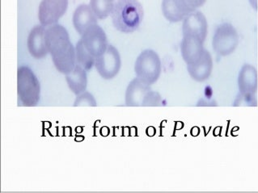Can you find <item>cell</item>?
Returning <instances> with one entry per match:
<instances>
[{
    "label": "cell",
    "mask_w": 258,
    "mask_h": 193,
    "mask_svg": "<svg viewBox=\"0 0 258 193\" xmlns=\"http://www.w3.org/2000/svg\"><path fill=\"white\" fill-rule=\"evenodd\" d=\"M248 1H249L251 6H252L255 10H256V9H257V0H248Z\"/></svg>",
    "instance_id": "cell-22"
},
{
    "label": "cell",
    "mask_w": 258,
    "mask_h": 193,
    "mask_svg": "<svg viewBox=\"0 0 258 193\" xmlns=\"http://www.w3.org/2000/svg\"><path fill=\"white\" fill-rule=\"evenodd\" d=\"M239 44V35L233 25L223 23L214 33L212 47L215 54L226 57L234 53Z\"/></svg>",
    "instance_id": "cell-6"
},
{
    "label": "cell",
    "mask_w": 258,
    "mask_h": 193,
    "mask_svg": "<svg viewBox=\"0 0 258 193\" xmlns=\"http://www.w3.org/2000/svg\"><path fill=\"white\" fill-rule=\"evenodd\" d=\"M87 70L84 68L76 65L74 69L69 72L66 75V80L68 86L72 92L76 95L86 91L88 86V76H87Z\"/></svg>",
    "instance_id": "cell-17"
},
{
    "label": "cell",
    "mask_w": 258,
    "mask_h": 193,
    "mask_svg": "<svg viewBox=\"0 0 258 193\" xmlns=\"http://www.w3.org/2000/svg\"><path fill=\"white\" fill-rule=\"evenodd\" d=\"M162 70L160 56L152 50H146L139 55L135 64L136 77L152 86L157 82Z\"/></svg>",
    "instance_id": "cell-5"
},
{
    "label": "cell",
    "mask_w": 258,
    "mask_h": 193,
    "mask_svg": "<svg viewBox=\"0 0 258 193\" xmlns=\"http://www.w3.org/2000/svg\"><path fill=\"white\" fill-rule=\"evenodd\" d=\"M114 3L108 0H91L90 7L99 20H105L111 15Z\"/></svg>",
    "instance_id": "cell-19"
},
{
    "label": "cell",
    "mask_w": 258,
    "mask_h": 193,
    "mask_svg": "<svg viewBox=\"0 0 258 193\" xmlns=\"http://www.w3.org/2000/svg\"><path fill=\"white\" fill-rule=\"evenodd\" d=\"M96 105L97 104L94 96L88 91H84L78 94L74 102L75 107H82V106L96 107Z\"/></svg>",
    "instance_id": "cell-20"
},
{
    "label": "cell",
    "mask_w": 258,
    "mask_h": 193,
    "mask_svg": "<svg viewBox=\"0 0 258 193\" xmlns=\"http://www.w3.org/2000/svg\"><path fill=\"white\" fill-rule=\"evenodd\" d=\"M45 42L57 71L64 74L72 71L76 65V48L68 30L58 24L49 26L45 32Z\"/></svg>",
    "instance_id": "cell-1"
},
{
    "label": "cell",
    "mask_w": 258,
    "mask_h": 193,
    "mask_svg": "<svg viewBox=\"0 0 258 193\" xmlns=\"http://www.w3.org/2000/svg\"><path fill=\"white\" fill-rule=\"evenodd\" d=\"M204 41L195 36H183L180 43V53L187 65L195 63L201 58L204 53Z\"/></svg>",
    "instance_id": "cell-12"
},
{
    "label": "cell",
    "mask_w": 258,
    "mask_h": 193,
    "mask_svg": "<svg viewBox=\"0 0 258 193\" xmlns=\"http://www.w3.org/2000/svg\"><path fill=\"white\" fill-rule=\"evenodd\" d=\"M110 16L117 31L132 33L140 28L143 22L144 8L138 0H117Z\"/></svg>",
    "instance_id": "cell-2"
},
{
    "label": "cell",
    "mask_w": 258,
    "mask_h": 193,
    "mask_svg": "<svg viewBox=\"0 0 258 193\" xmlns=\"http://www.w3.org/2000/svg\"><path fill=\"white\" fill-rule=\"evenodd\" d=\"M68 8V0H42L38 9L41 25L49 27L55 25L66 13Z\"/></svg>",
    "instance_id": "cell-9"
},
{
    "label": "cell",
    "mask_w": 258,
    "mask_h": 193,
    "mask_svg": "<svg viewBox=\"0 0 258 193\" xmlns=\"http://www.w3.org/2000/svg\"><path fill=\"white\" fill-rule=\"evenodd\" d=\"M206 2L207 0H163L161 9L166 20L177 23L184 21L188 14L197 11Z\"/></svg>",
    "instance_id": "cell-7"
},
{
    "label": "cell",
    "mask_w": 258,
    "mask_h": 193,
    "mask_svg": "<svg viewBox=\"0 0 258 193\" xmlns=\"http://www.w3.org/2000/svg\"><path fill=\"white\" fill-rule=\"evenodd\" d=\"M95 66L101 78L106 80L113 79L121 70V55L112 45H108L104 54L96 58Z\"/></svg>",
    "instance_id": "cell-8"
},
{
    "label": "cell",
    "mask_w": 258,
    "mask_h": 193,
    "mask_svg": "<svg viewBox=\"0 0 258 193\" xmlns=\"http://www.w3.org/2000/svg\"><path fill=\"white\" fill-rule=\"evenodd\" d=\"M152 90L151 86L136 77L127 86L125 94V103L128 107L143 106L145 97Z\"/></svg>",
    "instance_id": "cell-14"
},
{
    "label": "cell",
    "mask_w": 258,
    "mask_h": 193,
    "mask_svg": "<svg viewBox=\"0 0 258 193\" xmlns=\"http://www.w3.org/2000/svg\"><path fill=\"white\" fill-rule=\"evenodd\" d=\"M183 36L191 35L205 41L208 33V23L200 11H195L184 19L182 24Z\"/></svg>",
    "instance_id": "cell-11"
},
{
    "label": "cell",
    "mask_w": 258,
    "mask_h": 193,
    "mask_svg": "<svg viewBox=\"0 0 258 193\" xmlns=\"http://www.w3.org/2000/svg\"><path fill=\"white\" fill-rule=\"evenodd\" d=\"M17 94L25 107H34L41 98V85L33 70L22 66L17 70Z\"/></svg>",
    "instance_id": "cell-3"
},
{
    "label": "cell",
    "mask_w": 258,
    "mask_h": 193,
    "mask_svg": "<svg viewBox=\"0 0 258 193\" xmlns=\"http://www.w3.org/2000/svg\"><path fill=\"white\" fill-rule=\"evenodd\" d=\"M108 1H109V2H114V0H108Z\"/></svg>",
    "instance_id": "cell-23"
},
{
    "label": "cell",
    "mask_w": 258,
    "mask_h": 193,
    "mask_svg": "<svg viewBox=\"0 0 258 193\" xmlns=\"http://www.w3.org/2000/svg\"><path fill=\"white\" fill-rule=\"evenodd\" d=\"M46 29L42 25L33 28L28 37V49L29 54L36 59H42L47 55L48 50L45 42Z\"/></svg>",
    "instance_id": "cell-13"
},
{
    "label": "cell",
    "mask_w": 258,
    "mask_h": 193,
    "mask_svg": "<svg viewBox=\"0 0 258 193\" xmlns=\"http://www.w3.org/2000/svg\"><path fill=\"white\" fill-rule=\"evenodd\" d=\"M239 94L234 102L235 106H256L257 70L250 64H244L238 75Z\"/></svg>",
    "instance_id": "cell-4"
},
{
    "label": "cell",
    "mask_w": 258,
    "mask_h": 193,
    "mask_svg": "<svg viewBox=\"0 0 258 193\" xmlns=\"http://www.w3.org/2000/svg\"><path fill=\"white\" fill-rule=\"evenodd\" d=\"M213 70V60L208 50H204L201 58L195 63L187 65V70L192 79L202 82L211 77Z\"/></svg>",
    "instance_id": "cell-15"
},
{
    "label": "cell",
    "mask_w": 258,
    "mask_h": 193,
    "mask_svg": "<svg viewBox=\"0 0 258 193\" xmlns=\"http://www.w3.org/2000/svg\"><path fill=\"white\" fill-rule=\"evenodd\" d=\"M161 104H162V97L160 95V93L152 90L145 97V99L143 102V107L160 106Z\"/></svg>",
    "instance_id": "cell-21"
},
{
    "label": "cell",
    "mask_w": 258,
    "mask_h": 193,
    "mask_svg": "<svg viewBox=\"0 0 258 193\" xmlns=\"http://www.w3.org/2000/svg\"><path fill=\"white\" fill-rule=\"evenodd\" d=\"M81 40L87 50L95 58L104 54L109 45L105 31L98 25L89 28L84 35L81 36Z\"/></svg>",
    "instance_id": "cell-10"
},
{
    "label": "cell",
    "mask_w": 258,
    "mask_h": 193,
    "mask_svg": "<svg viewBox=\"0 0 258 193\" xmlns=\"http://www.w3.org/2000/svg\"><path fill=\"white\" fill-rule=\"evenodd\" d=\"M76 65L84 68L87 71L90 70L92 66H95L96 58L87 50L81 39L76 44Z\"/></svg>",
    "instance_id": "cell-18"
},
{
    "label": "cell",
    "mask_w": 258,
    "mask_h": 193,
    "mask_svg": "<svg viewBox=\"0 0 258 193\" xmlns=\"http://www.w3.org/2000/svg\"><path fill=\"white\" fill-rule=\"evenodd\" d=\"M73 25L80 36L84 35L89 28L97 25V17L90 5H81L76 9L73 15Z\"/></svg>",
    "instance_id": "cell-16"
}]
</instances>
